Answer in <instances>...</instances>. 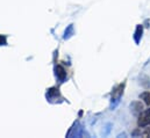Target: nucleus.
Segmentation results:
<instances>
[{"instance_id": "nucleus-1", "label": "nucleus", "mask_w": 150, "mask_h": 138, "mask_svg": "<svg viewBox=\"0 0 150 138\" xmlns=\"http://www.w3.org/2000/svg\"><path fill=\"white\" fill-rule=\"evenodd\" d=\"M61 93L57 87H51L47 92V99L51 102H57V99H61Z\"/></svg>"}, {"instance_id": "nucleus-2", "label": "nucleus", "mask_w": 150, "mask_h": 138, "mask_svg": "<svg viewBox=\"0 0 150 138\" xmlns=\"http://www.w3.org/2000/svg\"><path fill=\"white\" fill-rule=\"evenodd\" d=\"M148 124H150V108L144 110L139 118V125L140 127H147Z\"/></svg>"}, {"instance_id": "nucleus-3", "label": "nucleus", "mask_w": 150, "mask_h": 138, "mask_svg": "<svg viewBox=\"0 0 150 138\" xmlns=\"http://www.w3.org/2000/svg\"><path fill=\"white\" fill-rule=\"evenodd\" d=\"M55 71H56V77H57V79H58L59 81H64L65 78H67V72H65L64 68L61 66V65H57V66L55 68Z\"/></svg>"}, {"instance_id": "nucleus-4", "label": "nucleus", "mask_w": 150, "mask_h": 138, "mask_svg": "<svg viewBox=\"0 0 150 138\" xmlns=\"http://www.w3.org/2000/svg\"><path fill=\"white\" fill-rule=\"evenodd\" d=\"M123 87H125V85L122 84V85H120L114 92H113V95H112V100H115V101H117L119 99H120V96H121V94H122V92H123Z\"/></svg>"}, {"instance_id": "nucleus-5", "label": "nucleus", "mask_w": 150, "mask_h": 138, "mask_svg": "<svg viewBox=\"0 0 150 138\" xmlns=\"http://www.w3.org/2000/svg\"><path fill=\"white\" fill-rule=\"evenodd\" d=\"M142 32H143L142 26H137L136 32H135V42H136V43L140 42V38H141V36H142Z\"/></svg>"}, {"instance_id": "nucleus-6", "label": "nucleus", "mask_w": 150, "mask_h": 138, "mask_svg": "<svg viewBox=\"0 0 150 138\" xmlns=\"http://www.w3.org/2000/svg\"><path fill=\"white\" fill-rule=\"evenodd\" d=\"M141 98L143 99L144 104H148V106H150V93H149V92H144V93H142Z\"/></svg>"}, {"instance_id": "nucleus-7", "label": "nucleus", "mask_w": 150, "mask_h": 138, "mask_svg": "<svg viewBox=\"0 0 150 138\" xmlns=\"http://www.w3.org/2000/svg\"><path fill=\"white\" fill-rule=\"evenodd\" d=\"M71 32H72V26H70V27H69V29H68V30L65 32V36H64V38H68V37L70 36L69 34H70Z\"/></svg>"}]
</instances>
